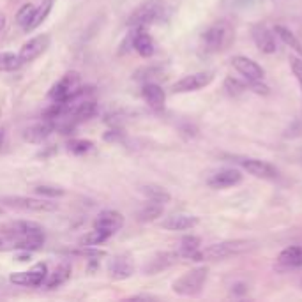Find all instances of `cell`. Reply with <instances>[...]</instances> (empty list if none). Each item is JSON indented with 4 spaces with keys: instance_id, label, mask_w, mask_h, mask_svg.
I'll return each instance as SVG.
<instances>
[{
    "instance_id": "obj_12",
    "label": "cell",
    "mask_w": 302,
    "mask_h": 302,
    "mask_svg": "<svg viewBox=\"0 0 302 302\" xmlns=\"http://www.w3.org/2000/svg\"><path fill=\"white\" fill-rule=\"evenodd\" d=\"M244 170H247L251 175L258 177V179H276L278 177V170L267 161H260V159H242L238 161Z\"/></svg>"
},
{
    "instance_id": "obj_31",
    "label": "cell",
    "mask_w": 302,
    "mask_h": 302,
    "mask_svg": "<svg viewBox=\"0 0 302 302\" xmlns=\"http://www.w3.org/2000/svg\"><path fill=\"white\" fill-rule=\"evenodd\" d=\"M52 5H53V0H44L43 5H41V7H37L36 16H34V20H32V23L27 27V30H34V28L39 27V25L43 23L44 20H46L48 12L52 11Z\"/></svg>"
},
{
    "instance_id": "obj_19",
    "label": "cell",
    "mask_w": 302,
    "mask_h": 302,
    "mask_svg": "<svg viewBox=\"0 0 302 302\" xmlns=\"http://www.w3.org/2000/svg\"><path fill=\"white\" fill-rule=\"evenodd\" d=\"M53 129H55V126H53L52 122H46V120H44V122L34 124V126H30L28 129H25L23 138L30 143H43L48 136L52 135Z\"/></svg>"
},
{
    "instance_id": "obj_10",
    "label": "cell",
    "mask_w": 302,
    "mask_h": 302,
    "mask_svg": "<svg viewBox=\"0 0 302 302\" xmlns=\"http://www.w3.org/2000/svg\"><path fill=\"white\" fill-rule=\"evenodd\" d=\"M124 226V216L117 211H103L94 221V228L104 231L111 237Z\"/></svg>"
},
{
    "instance_id": "obj_37",
    "label": "cell",
    "mask_w": 302,
    "mask_h": 302,
    "mask_svg": "<svg viewBox=\"0 0 302 302\" xmlns=\"http://www.w3.org/2000/svg\"><path fill=\"white\" fill-rule=\"evenodd\" d=\"M262 79H254V81H247V85H249L251 88H253L256 94H263V95H267L269 94V87L267 85H263V83H260Z\"/></svg>"
},
{
    "instance_id": "obj_16",
    "label": "cell",
    "mask_w": 302,
    "mask_h": 302,
    "mask_svg": "<svg viewBox=\"0 0 302 302\" xmlns=\"http://www.w3.org/2000/svg\"><path fill=\"white\" fill-rule=\"evenodd\" d=\"M240 180H242V175L238 173L237 170H221L209 179V186L214 187V189H225V187L235 186Z\"/></svg>"
},
{
    "instance_id": "obj_2",
    "label": "cell",
    "mask_w": 302,
    "mask_h": 302,
    "mask_svg": "<svg viewBox=\"0 0 302 302\" xmlns=\"http://www.w3.org/2000/svg\"><path fill=\"white\" fill-rule=\"evenodd\" d=\"M251 247V242L247 240H228V242H219L212 244V246L200 249L196 254L195 262H202V260H223L233 254L244 253Z\"/></svg>"
},
{
    "instance_id": "obj_13",
    "label": "cell",
    "mask_w": 302,
    "mask_h": 302,
    "mask_svg": "<svg viewBox=\"0 0 302 302\" xmlns=\"http://www.w3.org/2000/svg\"><path fill=\"white\" fill-rule=\"evenodd\" d=\"M135 274V263L129 256H117L110 263V276L115 281H124Z\"/></svg>"
},
{
    "instance_id": "obj_28",
    "label": "cell",
    "mask_w": 302,
    "mask_h": 302,
    "mask_svg": "<svg viewBox=\"0 0 302 302\" xmlns=\"http://www.w3.org/2000/svg\"><path fill=\"white\" fill-rule=\"evenodd\" d=\"M274 32L278 34L279 37L283 39V43L285 44H288L290 48H294L295 52H299L302 55V44H301V41L297 39V37L292 34L290 30L286 27H283V25H276V28H274Z\"/></svg>"
},
{
    "instance_id": "obj_23",
    "label": "cell",
    "mask_w": 302,
    "mask_h": 302,
    "mask_svg": "<svg viewBox=\"0 0 302 302\" xmlns=\"http://www.w3.org/2000/svg\"><path fill=\"white\" fill-rule=\"evenodd\" d=\"M142 193L147 196L151 202H155V203H166L170 202V193H168L164 187L161 186H154V184H149V186H143L142 187Z\"/></svg>"
},
{
    "instance_id": "obj_4",
    "label": "cell",
    "mask_w": 302,
    "mask_h": 302,
    "mask_svg": "<svg viewBox=\"0 0 302 302\" xmlns=\"http://www.w3.org/2000/svg\"><path fill=\"white\" fill-rule=\"evenodd\" d=\"M0 202L9 207H14V209L28 211V212H53L59 209V205L50 202V200L28 198V196H2Z\"/></svg>"
},
{
    "instance_id": "obj_3",
    "label": "cell",
    "mask_w": 302,
    "mask_h": 302,
    "mask_svg": "<svg viewBox=\"0 0 302 302\" xmlns=\"http://www.w3.org/2000/svg\"><path fill=\"white\" fill-rule=\"evenodd\" d=\"M163 0H147L142 5L135 9L127 18V25L133 28L136 27H147V25L154 23L157 18H161L163 14Z\"/></svg>"
},
{
    "instance_id": "obj_17",
    "label": "cell",
    "mask_w": 302,
    "mask_h": 302,
    "mask_svg": "<svg viewBox=\"0 0 302 302\" xmlns=\"http://www.w3.org/2000/svg\"><path fill=\"white\" fill-rule=\"evenodd\" d=\"M179 256H180L179 253H171V251L155 254L154 258L147 263V267H145V274H155V272H161V270L168 269V267H171L173 263H177Z\"/></svg>"
},
{
    "instance_id": "obj_30",
    "label": "cell",
    "mask_w": 302,
    "mask_h": 302,
    "mask_svg": "<svg viewBox=\"0 0 302 302\" xmlns=\"http://www.w3.org/2000/svg\"><path fill=\"white\" fill-rule=\"evenodd\" d=\"M108 238H110V235L94 228V231H88L87 235L79 238V246H99V244H103Z\"/></svg>"
},
{
    "instance_id": "obj_1",
    "label": "cell",
    "mask_w": 302,
    "mask_h": 302,
    "mask_svg": "<svg viewBox=\"0 0 302 302\" xmlns=\"http://www.w3.org/2000/svg\"><path fill=\"white\" fill-rule=\"evenodd\" d=\"M207 274H209V269L207 267H198V269H193L189 272H186L184 276H180L177 281L173 283V292L177 295H182V297H195L202 292L203 285H205Z\"/></svg>"
},
{
    "instance_id": "obj_33",
    "label": "cell",
    "mask_w": 302,
    "mask_h": 302,
    "mask_svg": "<svg viewBox=\"0 0 302 302\" xmlns=\"http://www.w3.org/2000/svg\"><path fill=\"white\" fill-rule=\"evenodd\" d=\"M68 147H69V152H73V154L76 155H81V154H87V152L94 147V143H92L90 140H71Z\"/></svg>"
},
{
    "instance_id": "obj_15",
    "label": "cell",
    "mask_w": 302,
    "mask_h": 302,
    "mask_svg": "<svg viewBox=\"0 0 302 302\" xmlns=\"http://www.w3.org/2000/svg\"><path fill=\"white\" fill-rule=\"evenodd\" d=\"M253 39L256 46L260 48V52L263 53H274L276 52V39L274 34L265 27V25H256L253 28Z\"/></svg>"
},
{
    "instance_id": "obj_18",
    "label": "cell",
    "mask_w": 302,
    "mask_h": 302,
    "mask_svg": "<svg viewBox=\"0 0 302 302\" xmlns=\"http://www.w3.org/2000/svg\"><path fill=\"white\" fill-rule=\"evenodd\" d=\"M142 95L145 103L151 108H154V110H161L164 106V101H166L164 90L157 83H145L142 88Z\"/></svg>"
},
{
    "instance_id": "obj_8",
    "label": "cell",
    "mask_w": 302,
    "mask_h": 302,
    "mask_svg": "<svg viewBox=\"0 0 302 302\" xmlns=\"http://www.w3.org/2000/svg\"><path fill=\"white\" fill-rule=\"evenodd\" d=\"M46 274H48L46 263H37L30 270H27V272H14V274H11L9 279H11V283L20 286H39L46 279Z\"/></svg>"
},
{
    "instance_id": "obj_24",
    "label": "cell",
    "mask_w": 302,
    "mask_h": 302,
    "mask_svg": "<svg viewBox=\"0 0 302 302\" xmlns=\"http://www.w3.org/2000/svg\"><path fill=\"white\" fill-rule=\"evenodd\" d=\"M200 251V238L195 237V235H187V237L182 238V242H180V256L184 258H191L195 260L196 254Z\"/></svg>"
},
{
    "instance_id": "obj_29",
    "label": "cell",
    "mask_w": 302,
    "mask_h": 302,
    "mask_svg": "<svg viewBox=\"0 0 302 302\" xmlns=\"http://www.w3.org/2000/svg\"><path fill=\"white\" fill-rule=\"evenodd\" d=\"M37 12V5L34 4H25L23 7L18 11V14H16V23L20 25V27H23L25 30H27V27L32 23V20H34V16H36Z\"/></svg>"
},
{
    "instance_id": "obj_22",
    "label": "cell",
    "mask_w": 302,
    "mask_h": 302,
    "mask_svg": "<svg viewBox=\"0 0 302 302\" xmlns=\"http://www.w3.org/2000/svg\"><path fill=\"white\" fill-rule=\"evenodd\" d=\"M69 278H71V265H69V263H62V265H59L55 269V272L52 274V278L48 279L46 286L50 288V290L59 288V286H62L64 283H68Z\"/></svg>"
},
{
    "instance_id": "obj_38",
    "label": "cell",
    "mask_w": 302,
    "mask_h": 302,
    "mask_svg": "<svg viewBox=\"0 0 302 302\" xmlns=\"http://www.w3.org/2000/svg\"><path fill=\"white\" fill-rule=\"evenodd\" d=\"M5 25H7V16H5L4 12H0V32L4 30Z\"/></svg>"
},
{
    "instance_id": "obj_26",
    "label": "cell",
    "mask_w": 302,
    "mask_h": 302,
    "mask_svg": "<svg viewBox=\"0 0 302 302\" xmlns=\"http://www.w3.org/2000/svg\"><path fill=\"white\" fill-rule=\"evenodd\" d=\"M95 111H97V106H95L94 101H81L73 110V117L78 120H88L95 115Z\"/></svg>"
},
{
    "instance_id": "obj_5",
    "label": "cell",
    "mask_w": 302,
    "mask_h": 302,
    "mask_svg": "<svg viewBox=\"0 0 302 302\" xmlns=\"http://www.w3.org/2000/svg\"><path fill=\"white\" fill-rule=\"evenodd\" d=\"M79 90V75L76 71L64 75L50 90V97L55 103H69Z\"/></svg>"
},
{
    "instance_id": "obj_9",
    "label": "cell",
    "mask_w": 302,
    "mask_h": 302,
    "mask_svg": "<svg viewBox=\"0 0 302 302\" xmlns=\"http://www.w3.org/2000/svg\"><path fill=\"white\" fill-rule=\"evenodd\" d=\"M214 79L212 73H195V75H187L180 78L177 83L173 85V92L182 94V92H195L200 88L207 87Z\"/></svg>"
},
{
    "instance_id": "obj_40",
    "label": "cell",
    "mask_w": 302,
    "mask_h": 302,
    "mask_svg": "<svg viewBox=\"0 0 302 302\" xmlns=\"http://www.w3.org/2000/svg\"><path fill=\"white\" fill-rule=\"evenodd\" d=\"M0 214H2V209H0Z\"/></svg>"
},
{
    "instance_id": "obj_21",
    "label": "cell",
    "mask_w": 302,
    "mask_h": 302,
    "mask_svg": "<svg viewBox=\"0 0 302 302\" xmlns=\"http://www.w3.org/2000/svg\"><path fill=\"white\" fill-rule=\"evenodd\" d=\"M279 265L285 269H299L302 267V246H290L279 253Z\"/></svg>"
},
{
    "instance_id": "obj_6",
    "label": "cell",
    "mask_w": 302,
    "mask_h": 302,
    "mask_svg": "<svg viewBox=\"0 0 302 302\" xmlns=\"http://www.w3.org/2000/svg\"><path fill=\"white\" fill-rule=\"evenodd\" d=\"M228 41H230V28H228L226 23L212 25L203 34V44L209 52H219V50H223L225 44H228Z\"/></svg>"
},
{
    "instance_id": "obj_11",
    "label": "cell",
    "mask_w": 302,
    "mask_h": 302,
    "mask_svg": "<svg viewBox=\"0 0 302 302\" xmlns=\"http://www.w3.org/2000/svg\"><path fill=\"white\" fill-rule=\"evenodd\" d=\"M231 64H233V68L237 69V71L240 73L247 81L262 79L263 75H265V71L262 69V66H258L254 60L247 59V57H242V55L233 57V59H231Z\"/></svg>"
},
{
    "instance_id": "obj_25",
    "label": "cell",
    "mask_w": 302,
    "mask_h": 302,
    "mask_svg": "<svg viewBox=\"0 0 302 302\" xmlns=\"http://www.w3.org/2000/svg\"><path fill=\"white\" fill-rule=\"evenodd\" d=\"M21 64L23 62H21L20 55H16V53H9V52L0 53V73L16 71V69H20Z\"/></svg>"
},
{
    "instance_id": "obj_32",
    "label": "cell",
    "mask_w": 302,
    "mask_h": 302,
    "mask_svg": "<svg viewBox=\"0 0 302 302\" xmlns=\"http://www.w3.org/2000/svg\"><path fill=\"white\" fill-rule=\"evenodd\" d=\"M34 193L39 196H46V198H59V196L66 195V191L62 187L57 186H48V184H41V186L34 187Z\"/></svg>"
},
{
    "instance_id": "obj_20",
    "label": "cell",
    "mask_w": 302,
    "mask_h": 302,
    "mask_svg": "<svg viewBox=\"0 0 302 302\" xmlns=\"http://www.w3.org/2000/svg\"><path fill=\"white\" fill-rule=\"evenodd\" d=\"M196 223H198V218H195V216L173 214V216H170V218L164 219L163 228L173 230V231H182V230H189V228L196 226Z\"/></svg>"
},
{
    "instance_id": "obj_36",
    "label": "cell",
    "mask_w": 302,
    "mask_h": 302,
    "mask_svg": "<svg viewBox=\"0 0 302 302\" xmlns=\"http://www.w3.org/2000/svg\"><path fill=\"white\" fill-rule=\"evenodd\" d=\"M18 249V238L16 237H0V251Z\"/></svg>"
},
{
    "instance_id": "obj_34",
    "label": "cell",
    "mask_w": 302,
    "mask_h": 302,
    "mask_svg": "<svg viewBox=\"0 0 302 302\" xmlns=\"http://www.w3.org/2000/svg\"><path fill=\"white\" fill-rule=\"evenodd\" d=\"M225 90H226L230 95H240L244 90H246V85L235 78H226L225 79Z\"/></svg>"
},
{
    "instance_id": "obj_27",
    "label": "cell",
    "mask_w": 302,
    "mask_h": 302,
    "mask_svg": "<svg viewBox=\"0 0 302 302\" xmlns=\"http://www.w3.org/2000/svg\"><path fill=\"white\" fill-rule=\"evenodd\" d=\"M161 214H163V203L151 202L149 205H145L142 211L138 212V219H140V221H143V223L154 221V219H157Z\"/></svg>"
},
{
    "instance_id": "obj_35",
    "label": "cell",
    "mask_w": 302,
    "mask_h": 302,
    "mask_svg": "<svg viewBox=\"0 0 302 302\" xmlns=\"http://www.w3.org/2000/svg\"><path fill=\"white\" fill-rule=\"evenodd\" d=\"M290 66H292V71H294V76L297 78L299 85H301V90H302V59L290 57Z\"/></svg>"
},
{
    "instance_id": "obj_7",
    "label": "cell",
    "mask_w": 302,
    "mask_h": 302,
    "mask_svg": "<svg viewBox=\"0 0 302 302\" xmlns=\"http://www.w3.org/2000/svg\"><path fill=\"white\" fill-rule=\"evenodd\" d=\"M48 46H50V36H48V34H39V36L28 39L27 43L20 48V53H18V55H20L21 62L27 64L43 55L48 50Z\"/></svg>"
},
{
    "instance_id": "obj_39",
    "label": "cell",
    "mask_w": 302,
    "mask_h": 302,
    "mask_svg": "<svg viewBox=\"0 0 302 302\" xmlns=\"http://www.w3.org/2000/svg\"><path fill=\"white\" fill-rule=\"evenodd\" d=\"M4 140H5V131L4 129H0V151L4 147Z\"/></svg>"
},
{
    "instance_id": "obj_14",
    "label": "cell",
    "mask_w": 302,
    "mask_h": 302,
    "mask_svg": "<svg viewBox=\"0 0 302 302\" xmlns=\"http://www.w3.org/2000/svg\"><path fill=\"white\" fill-rule=\"evenodd\" d=\"M131 43H133V48H135L142 57L154 55L155 52L154 41H152V37L145 32V27H136L135 34H133L131 37Z\"/></svg>"
}]
</instances>
